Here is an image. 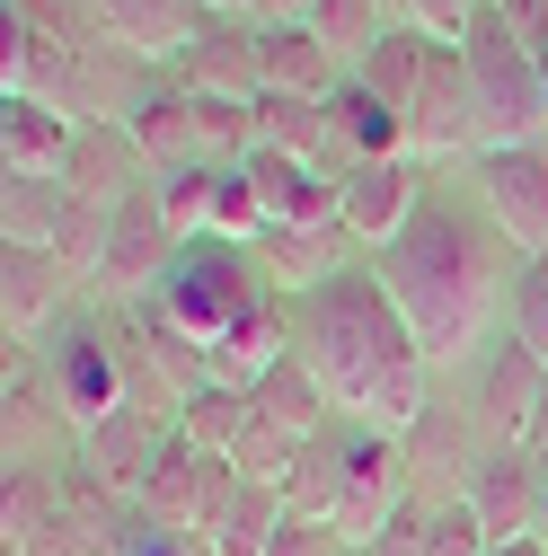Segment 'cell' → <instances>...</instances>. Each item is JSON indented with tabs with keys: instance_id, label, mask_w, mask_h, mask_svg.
<instances>
[{
	"instance_id": "6da1fadb",
	"label": "cell",
	"mask_w": 548,
	"mask_h": 556,
	"mask_svg": "<svg viewBox=\"0 0 548 556\" xmlns=\"http://www.w3.org/2000/svg\"><path fill=\"white\" fill-rule=\"evenodd\" d=\"M292 354L310 363L327 406L354 415V425H372V433L407 442L434 415V363L416 354V336H407L389 283L363 274V265H346L336 283L292 301Z\"/></svg>"
},
{
	"instance_id": "7a4b0ae2",
	"label": "cell",
	"mask_w": 548,
	"mask_h": 556,
	"mask_svg": "<svg viewBox=\"0 0 548 556\" xmlns=\"http://www.w3.org/2000/svg\"><path fill=\"white\" fill-rule=\"evenodd\" d=\"M381 283L416 336V354L443 371L460 354L496 336V309H505V230L487 213H460V203H425L389 248H381Z\"/></svg>"
},
{
	"instance_id": "3957f363",
	"label": "cell",
	"mask_w": 548,
	"mask_h": 556,
	"mask_svg": "<svg viewBox=\"0 0 548 556\" xmlns=\"http://www.w3.org/2000/svg\"><path fill=\"white\" fill-rule=\"evenodd\" d=\"M265 301H274V283L257 274L248 248H231V239H186L177 265H169V283L151 292V318H160L169 336H186L195 354H213V344H222L239 318H257ZM203 371H213V363H203Z\"/></svg>"
},
{
	"instance_id": "277c9868",
	"label": "cell",
	"mask_w": 548,
	"mask_h": 556,
	"mask_svg": "<svg viewBox=\"0 0 548 556\" xmlns=\"http://www.w3.org/2000/svg\"><path fill=\"white\" fill-rule=\"evenodd\" d=\"M469 62V89H477V124H487V151H522V142H548V98H539V53L487 10L460 45Z\"/></svg>"
},
{
	"instance_id": "5b68a950",
	"label": "cell",
	"mask_w": 548,
	"mask_h": 556,
	"mask_svg": "<svg viewBox=\"0 0 548 556\" xmlns=\"http://www.w3.org/2000/svg\"><path fill=\"white\" fill-rule=\"evenodd\" d=\"M398 513H416L407 442H398V433H372V425H336V504H327V530L372 556V539H381Z\"/></svg>"
},
{
	"instance_id": "8992f818",
	"label": "cell",
	"mask_w": 548,
	"mask_h": 556,
	"mask_svg": "<svg viewBox=\"0 0 548 556\" xmlns=\"http://www.w3.org/2000/svg\"><path fill=\"white\" fill-rule=\"evenodd\" d=\"M407 160H487V124H477L460 45H434V62H425V89L407 106Z\"/></svg>"
},
{
	"instance_id": "52a82bcc",
	"label": "cell",
	"mask_w": 548,
	"mask_h": 556,
	"mask_svg": "<svg viewBox=\"0 0 548 556\" xmlns=\"http://www.w3.org/2000/svg\"><path fill=\"white\" fill-rule=\"evenodd\" d=\"M477 203H487V222L505 230V248L522 265H539L548 256V142L487 151L477 160Z\"/></svg>"
},
{
	"instance_id": "ba28073f",
	"label": "cell",
	"mask_w": 548,
	"mask_h": 556,
	"mask_svg": "<svg viewBox=\"0 0 548 556\" xmlns=\"http://www.w3.org/2000/svg\"><path fill=\"white\" fill-rule=\"evenodd\" d=\"M460 504H469V521H477V530H487V547H522V539H539L548 468H539L531 451H487V459L469 468Z\"/></svg>"
},
{
	"instance_id": "9c48e42d",
	"label": "cell",
	"mask_w": 548,
	"mask_h": 556,
	"mask_svg": "<svg viewBox=\"0 0 548 556\" xmlns=\"http://www.w3.org/2000/svg\"><path fill=\"white\" fill-rule=\"evenodd\" d=\"M53 397H62V415L89 433V425H107L115 406L142 397V371L124 363V344H115L107 327H80V336H62V354H53Z\"/></svg>"
},
{
	"instance_id": "30bf717a",
	"label": "cell",
	"mask_w": 548,
	"mask_h": 556,
	"mask_svg": "<svg viewBox=\"0 0 548 556\" xmlns=\"http://www.w3.org/2000/svg\"><path fill=\"white\" fill-rule=\"evenodd\" d=\"M177 230L160 213V186H142L133 203H115V222H107V265H98V283L124 292V301H151L169 283V265H177Z\"/></svg>"
},
{
	"instance_id": "8fae6325",
	"label": "cell",
	"mask_w": 548,
	"mask_h": 556,
	"mask_svg": "<svg viewBox=\"0 0 548 556\" xmlns=\"http://www.w3.org/2000/svg\"><path fill=\"white\" fill-rule=\"evenodd\" d=\"M416 213H425V177H416V160H363V168L336 177V222L354 230V248H389Z\"/></svg>"
},
{
	"instance_id": "7c38bea8",
	"label": "cell",
	"mask_w": 548,
	"mask_h": 556,
	"mask_svg": "<svg viewBox=\"0 0 548 556\" xmlns=\"http://www.w3.org/2000/svg\"><path fill=\"white\" fill-rule=\"evenodd\" d=\"M539 397H548V363L531 354L522 336H505V344H487V380H477V406H469V425L487 433L496 451H522V433H531Z\"/></svg>"
},
{
	"instance_id": "4fadbf2b",
	"label": "cell",
	"mask_w": 548,
	"mask_h": 556,
	"mask_svg": "<svg viewBox=\"0 0 548 556\" xmlns=\"http://www.w3.org/2000/svg\"><path fill=\"white\" fill-rule=\"evenodd\" d=\"M222 459H203L195 442H169L160 459H151V477L133 485V513H142L151 530H195L203 539V521H213V495H222Z\"/></svg>"
},
{
	"instance_id": "5bb4252c",
	"label": "cell",
	"mask_w": 548,
	"mask_h": 556,
	"mask_svg": "<svg viewBox=\"0 0 548 556\" xmlns=\"http://www.w3.org/2000/svg\"><path fill=\"white\" fill-rule=\"evenodd\" d=\"M89 18L115 53H142V62H177L203 27H213V10L203 0H89Z\"/></svg>"
},
{
	"instance_id": "9a60e30c",
	"label": "cell",
	"mask_w": 548,
	"mask_h": 556,
	"mask_svg": "<svg viewBox=\"0 0 548 556\" xmlns=\"http://www.w3.org/2000/svg\"><path fill=\"white\" fill-rule=\"evenodd\" d=\"M177 89H213V98H265V62H257V27L248 18H213L186 53H177Z\"/></svg>"
},
{
	"instance_id": "2e32d148",
	"label": "cell",
	"mask_w": 548,
	"mask_h": 556,
	"mask_svg": "<svg viewBox=\"0 0 548 556\" xmlns=\"http://www.w3.org/2000/svg\"><path fill=\"white\" fill-rule=\"evenodd\" d=\"M151 177L142 142H133V124H89L72 142V168H62V186H72L80 203H98V213H115V203H133Z\"/></svg>"
},
{
	"instance_id": "e0dca14e",
	"label": "cell",
	"mask_w": 548,
	"mask_h": 556,
	"mask_svg": "<svg viewBox=\"0 0 548 556\" xmlns=\"http://www.w3.org/2000/svg\"><path fill=\"white\" fill-rule=\"evenodd\" d=\"M248 406H257V425L274 433V442H292V451H310V442H327V389L310 380V363L301 354H284V363H274L257 389H248Z\"/></svg>"
},
{
	"instance_id": "ac0fdd59",
	"label": "cell",
	"mask_w": 548,
	"mask_h": 556,
	"mask_svg": "<svg viewBox=\"0 0 548 556\" xmlns=\"http://www.w3.org/2000/svg\"><path fill=\"white\" fill-rule=\"evenodd\" d=\"M248 177L265 194V222L274 230H319L336 222V177L310 168V160H284V151H248Z\"/></svg>"
},
{
	"instance_id": "d6986e66",
	"label": "cell",
	"mask_w": 548,
	"mask_h": 556,
	"mask_svg": "<svg viewBox=\"0 0 548 556\" xmlns=\"http://www.w3.org/2000/svg\"><path fill=\"white\" fill-rule=\"evenodd\" d=\"M284 495L274 485H248V477H222V495H213V521H203V547L213 556H265L274 530H284Z\"/></svg>"
},
{
	"instance_id": "ffe728a7",
	"label": "cell",
	"mask_w": 548,
	"mask_h": 556,
	"mask_svg": "<svg viewBox=\"0 0 548 556\" xmlns=\"http://www.w3.org/2000/svg\"><path fill=\"white\" fill-rule=\"evenodd\" d=\"M72 142H80L72 115H53V106H36V98H10V106H0V151H10V177H53V186H62Z\"/></svg>"
},
{
	"instance_id": "44dd1931",
	"label": "cell",
	"mask_w": 548,
	"mask_h": 556,
	"mask_svg": "<svg viewBox=\"0 0 548 556\" xmlns=\"http://www.w3.org/2000/svg\"><path fill=\"white\" fill-rule=\"evenodd\" d=\"M257 62H265V98H336L346 62H336L310 27H257Z\"/></svg>"
},
{
	"instance_id": "7402d4cb",
	"label": "cell",
	"mask_w": 548,
	"mask_h": 556,
	"mask_svg": "<svg viewBox=\"0 0 548 556\" xmlns=\"http://www.w3.org/2000/svg\"><path fill=\"white\" fill-rule=\"evenodd\" d=\"M62 274L45 248H10L0 256V309H10V336H45L53 327V309H62Z\"/></svg>"
},
{
	"instance_id": "603a6c76",
	"label": "cell",
	"mask_w": 548,
	"mask_h": 556,
	"mask_svg": "<svg viewBox=\"0 0 548 556\" xmlns=\"http://www.w3.org/2000/svg\"><path fill=\"white\" fill-rule=\"evenodd\" d=\"M257 433V406H248V389H195L186 406H177V442H195L203 459H239V442Z\"/></svg>"
},
{
	"instance_id": "cb8c5ba5",
	"label": "cell",
	"mask_w": 548,
	"mask_h": 556,
	"mask_svg": "<svg viewBox=\"0 0 548 556\" xmlns=\"http://www.w3.org/2000/svg\"><path fill=\"white\" fill-rule=\"evenodd\" d=\"M425 62H434V36H416V27L398 18V27L363 53V72H354V80H363L381 106H398V115H407V106H416V89H425Z\"/></svg>"
},
{
	"instance_id": "d4e9b609",
	"label": "cell",
	"mask_w": 548,
	"mask_h": 556,
	"mask_svg": "<svg viewBox=\"0 0 548 556\" xmlns=\"http://www.w3.org/2000/svg\"><path fill=\"white\" fill-rule=\"evenodd\" d=\"M310 36L346 62V72H363V53L389 36V18H381V0H319V18H310Z\"/></svg>"
},
{
	"instance_id": "484cf974",
	"label": "cell",
	"mask_w": 548,
	"mask_h": 556,
	"mask_svg": "<svg viewBox=\"0 0 548 556\" xmlns=\"http://www.w3.org/2000/svg\"><path fill=\"white\" fill-rule=\"evenodd\" d=\"M213 186H222V168H177V177H160V213H169L177 239H213Z\"/></svg>"
},
{
	"instance_id": "4316f807",
	"label": "cell",
	"mask_w": 548,
	"mask_h": 556,
	"mask_svg": "<svg viewBox=\"0 0 548 556\" xmlns=\"http://www.w3.org/2000/svg\"><path fill=\"white\" fill-rule=\"evenodd\" d=\"M513 336H522V344H531V354L548 363V256L513 274Z\"/></svg>"
},
{
	"instance_id": "83f0119b",
	"label": "cell",
	"mask_w": 548,
	"mask_h": 556,
	"mask_svg": "<svg viewBox=\"0 0 548 556\" xmlns=\"http://www.w3.org/2000/svg\"><path fill=\"white\" fill-rule=\"evenodd\" d=\"M425 556H487V530L469 521V504H443V513H425Z\"/></svg>"
},
{
	"instance_id": "f1b7e54d",
	"label": "cell",
	"mask_w": 548,
	"mask_h": 556,
	"mask_svg": "<svg viewBox=\"0 0 548 556\" xmlns=\"http://www.w3.org/2000/svg\"><path fill=\"white\" fill-rule=\"evenodd\" d=\"M115 556H213V547H203L195 530H151L142 513H133V521L115 530Z\"/></svg>"
},
{
	"instance_id": "f546056e",
	"label": "cell",
	"mask_w": 548,
	"mask_h": 556,
	"mask_svg": "<svg viewBox=\"0 0 548 556\" xmlns=\"http://www.w3.org/2000/svg\"><path fill=\"white\" fill-rule=\"evenodd\" d=\"M265 556H363V547H346L327 521H301V513H284V530H274V547Z\"/></svg>"
},
{
	"instance_id": "4dcf8cb0",
	"label": "cell",
	"mask_w": 548,
	"mask_h": 556,
	"mask_svg": "<svg viewBox=\"0 0 548 556\" xmlns=\"http://www.w3.org/2000/svg\"><path fill=\"white\" fill-rule=\"evenodd\" d=\"M487 10H496V18L531 45V53H548V0H487Z\"/></svg>"
},
{
	"instance_id": "1f68e13d",
	"label": "cell",
	"mask_w": 548,
	"mask_h": 556,
	"mask_svg": "<svg viewBox=\"0 0 548 556\" xmlns=\"http://www.w3.org/2000/svg\"><path fill=\"white\" fill-rule=\"evenodd\" d=\"M239 18H248V27H310V18H319V0H248Z\"/></svg>"
},
{
	"instance_id": "d6a6232c",
	"label": "cell",
	"mask_w": 548,
	"mask_h": 556,
	"mask_svg": "<svg viewBox=\"0 0 548 556\" xmlns=\"http://www.w3.org/2000/svg\"><path fill=\"white\" fill-rule=\"evenodd\" d=\"M372 556H425V513H398V521L372 539Z\"/></svg>"
},
{
	"instance_id": "836d02e7",
	"label": "cell",
	"mask_w": 548,
	"mask_h": 556,
	"mask_svg": "<svg viewBox=\"0 0 548 556\" xmlns=\"http://www.w3.org/2000/svg\"><path fill=\"white\" fill-rule=\"evenodd\" d=\"M522 451H531V459L548 468V397H539V415H531V433H522Z\"/></svg>"
},
{
	"instance_id": "e575fe53",
	"label": "cell",
	"mask_w": 548,
	"mask_h": 556,
	"mask_svg": "<svg viewBox=\"0 0 548 556\" xmlns=\"http://www.w3.org/2000/svg\"><path fill=\"white\" fill-rule=\"evenodd\" d=\"M487 556H548V547H539V539H522V547H487Z\"/></svg>"
},
{
	"instance_id": "d590c367",
	"label": "cell",
	"mask_w": 548,
	"mask_h": 556,
	"mask_svg": "<svg viewBox=\"0 0 548 556\" xmlns=\"http://www.w3.org/2000/svg\"><path fill=\"white\" fill-rule=\"evenodd\" d=\"M539 98H548V53H539Z\"/></svg>"
},
{
	"instance_id": "8d00e7d4",
	"label": "cell",
	"mask_w": 548,
	"mask_h": 556,
	"mask_svg": "<svg viewBox=\"0 0 548 556\" xmlns=\"http://www.w3.org/2000/svg\"><path fill=\"white\" fill-rule=\"evenodd\" d=\"M539 547H548V504H539Z\"/></svg>"
}]
</instances>
